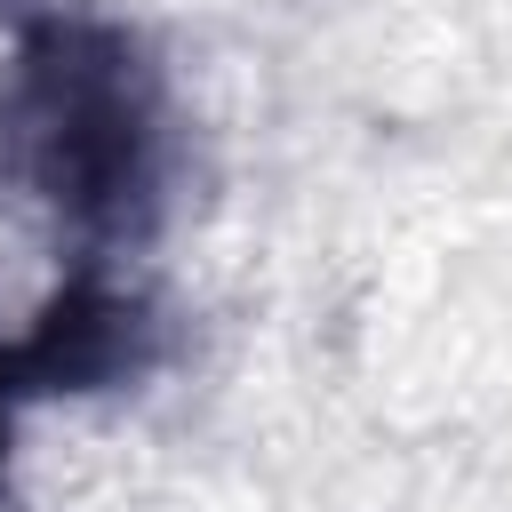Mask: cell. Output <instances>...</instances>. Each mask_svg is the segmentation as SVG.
Listing matches in <instances>:
<instances>
[{
  "label": "cell",
  "instance_id": "obj_1",
  "mask_svg": "<svg viewBox=\"0 0 512 512\" xmlns=\"http://www.w3.org/2000/svg\"><path fill=\"white\" fill-rule=\"evenodd\" d=\"M0 176L88 248H128L168 184V80L136 24L32 0L0 48Z\"/></svg>",
  "mask_w": 512,
  "mask_h": 512
}]
</instances>
